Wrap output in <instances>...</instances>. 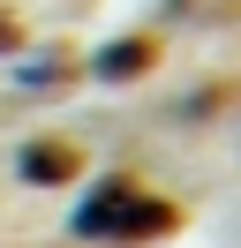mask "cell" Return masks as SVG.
Listing matches in <instances>:
<instances>
[{
	"mask_svg": "<svg viewBox=\"0 0 241 248\" xmlns=\"http://www.w3.org/2000/svg\"><path fill=\"white\" fill-rule=\"evenodd\" d=\"M83 241H113V248H143V241H166V233L181 226V203L151 196L143 181H128V173H113V181H98L83 203H75L68 218Z\"/></svg>",
	"mask_w": 241,
	"mask_h": 248,
	"instance_id": "cell-1",
	"label": "cell"
},
{
	"mask_svg": "<svg viewBox=\"0 0 241 248\" xmlns=\"http://www.w3.org/2000/svg\"><path fill=\"white\" fill-rule=\"evenodd\" d=\"M75 173H83V151H75L68 136H38V143H23V181H30V188H68Z\"/></svg>",
	"mask_w": 241,
	"mask_h": 248,
	"instance_id": "cell-2",
	"label": "cell"
},
{
	"mask_svg": "<svg viewBox=\"0 0 241 248\" xmlns=\"http://www.w3.org/2000/svg\"><path fill=\"white\" fill-rule=\"evenodd\" d=\"M151 61H158V38L136 31V38H113V46L98 53V76H105V83H128V76H143Z\"/></svg>",
	"mask_w": 241,
	"mask_h": 248,
	"instance_id": "cell-3",
	"label": "cell"
},
{
	"mask_svg": "<svg viewBox=\"0 0 241 248\" xmlns=\"http://www.w3.org/2000/svg\"><path fill=\"white\" fill-rule=\"evenodd\" d=\"M60 76H75V61H68V53H38V61L23 68V83H30V91H53Z\"/></svg>",
	"mask_w": 241,
	"mask_h": 248,
	"instance_id": "cell-4",
	"label": "cell"
},
{
	"mask_svg": "<svg viewBox=\"0 0 241 248\" xmlns=\"http://www.w3.org/2000/svg\"><path fill=\"white\" fill-rule=\"evenodd\" d=\"M15 46H23V23H15L8 8H0V53H15Z\"/></svg>",
	"mask_w": 241,
	"mask_h": 248,
	"instance_id": "cell-5",
	"label": "cell"
}]
</instances>
